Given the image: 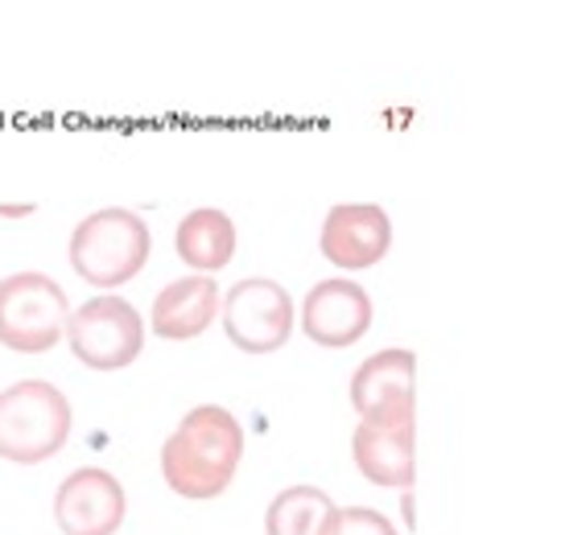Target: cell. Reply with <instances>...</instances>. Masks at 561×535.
I'll return each mask as SVG.
<instances>
[{
	"instance_id": "1",
	"label": "cell",
	"mask_w": 561,
	"mask_h": 535,
	"mask_svg": "<svg viewBox=\"0 0 561 535\" xmlns=\"http://www.w3.org/2000/svg\"><path fill=\"white\" fill-rule=\"evenodd\" d=\"M240 457H244V424L219 404H198L165 437L161 478L182 499L207 502L231 486Z\"/></svg>"
},
{
	"instance_id": "2",
	"label": "cell",
	"mask_w": 561,
	"mask_h": 535,
	"mask_svg": "<svg viewBox=\"0 0 561 535\" xmlns=\"http://www.w3.org/2000/svg\"><path fill=\"white\" fill-rule=\"evenodd\" d=\"M149 223L124 207H104L70 231V268L95 289H121L149 264Z\"/></svg>"
},
{
	"instance_id": "3",
	"label": "cell",
	"mask_w": 561,
	"mask_h": 535,
	"mask_svg": "<svg viewBox=\"0 0 561 535\" xmlns=\"http://www.w3.org/2000/svg\"><path fill=\"white\" fill-rule=\"evenodd\" d=\"M70 399L46 380H21L0 392V457L13 466H42L70 437Z\"/></svg>"
},
{
	"instance_id": "4",
	"label": "cell",
	"mask_w": 561,
	"mask_h": 535,
	"mask_svg": "<svg viewBox=\"0 0 561 535\" xmlns=\"http://www.w3.org/2000/svg\"><path fill=\"white\" fill-rule=\"evenodd\" d=\"M70 301L46 272H13L0 280V346L18 354H46L67 338Z\"/></svg>"
},
{
	"instance_id": "5",
	"label": "cell",
	"mask_w": 561,
	"mask_h": 535,
	"mask_svg": "<svg viewBox=\"0 0 561 535\" xmlns=\"http://www.w3.org/2000/svg\"><path fill=\"white\" fill-rule=\"evenodd\" d=\"M67 342L75 359L91 371H124L145 350V317L133 301L107 293L83 301V310H70Z\"/></svg>"
},
{
	"instance_id": "6",
	"label": "cell",
	"mask_w": 561,
	"mask_h": 535,
	"mask_svg": "<svg viewBox=\"0 0 561 535\" xmlns=\"http://www.w3.org/2000/svg\"><path fill=\"white\" fill-rule=\"evenodd\" d=\"M351 408L371 429H413L417 424V359L413 350H380L351 375Z\"/></svg>"
},
{
	"instance_id": "7",
	"label": "cell",
	"mask_w": 561,
	"mask_h": 535,
	"mask_svg": "<svg viewBox=\"0 0 561 535\" xmlns=\"http://www.w3.org/2000/svg\"><path fill=\"white\" fill-rule=\"evenodd\" d=\"M224 334L244 354H273L294 334V301L268 277H248L224 301Z\"/></svg>"
},
{
	"instance_id": "8",
	"label": "cell",
	"mask_w": 561,
	"mask_h": 535,
	"mask_svg": "<svg viewBox=\"0 0 561 535\" xmlns=\"http://www.w3.org/2000/svg\"><path fill=\"white\" fill-rule=\"evenodd\" d=\"M128 515L121 478L107 469H75L54 495V523L62 535H116Z\"/></svg>"
},
{
	"instance_id": "9",
	"label": "cell",
	"mask_w": 561,
	"mask_h": 535,
	"mask_svg": "<svg viewBox=\"0 0 561 535\" xmlns=\"http://www.w3.org/2000/svg\"><path fill=\"white\" fill-rule=\"evenodd\" d=\"M392 247V219L376 202H339L322 223V256L343 272L376 268Z\"/></svg>"
},
{
	"instance_id": "10",
	"label": "cell",
	"mask_w": 561,
	"mask_h": 535,
	"mask_svg": "<svg viewBox=\"0 0 561 535\" xmlns=\"http://www.w3.org/2000/svg\"><path fill=\"white\" fill-rule=\"evenodd\" d=\"M301 329L314 346L343 350L371 329V296L347 277L318 280L301 305Z\"/></svg>"
},
{
	"instance_id": "11",
	"label": "cell",
	"mask_w": 561,
	"mask_h": 535,
	"mask_svg": "<svg viewBox=\"0 0 561 535\" xmlns=\"http://www.w3.org/2000/svg\"><path fill=\"white\" fill-rule=\"evenodd\" d=\"M351 457L371 486H397L404 495L417 482V424L413 429L359 424L351 437Z\"/></svg>"
},
{
	"instance_id": "12",
	"label": "cell",
	"mask_w": 561,
	"mask_h": 535,
	"mask_svg": "<svg viewBox=\"0 0 561 535\" xmlns=\"http://www.w3.org/2000/svg\"><path fill=\"white\" fill-rule=\"evenodd\" d=\"M219 313V284L210 277H186L165 284L153 301L149 329L165 342H191Z\"/></svg>"
},
{
	"instance_id": "13",
	"label": "cell",
	"mask_w": 561,
	"mask_h": 535,
	"mask_svg": "<svg viewBox=\"0 0 561 535\" xmlns=\"http://www.w3.org/2000/svg\"><path fill=\"white\" fill-rule=\"evenodd\" d=\"M174 247H178V259L186 268H194V277L219 272L236 256V223L219 207H198L178 223Z\"/></svg>"
},
{
	"instance_id": "14",
	"label": "cell",
	"mask_w": 561,
	"mask_h": 535,
	"mask_svg": "<svg viewBox=\"0 0 561 535\" xmlns=\"http://www.w3.org/2000/svg\"><path fill=\"white\" fill-rule=\"evenodd\" d=\"M334 507L327 490L318 486H289L268 502L264 532L268 535H327L334 523Z\"/></svg>"
},
{
	"instance_id": "15",
	"label": "cell",
	"mask_w": 561,
	"mask_h": 535,
	"mask_svg": "<svg viewBox=\"0 0 561 535\" xmlns=\"http://www.w3.org/2000/svg\"><path fill=\"white\" fill-rule=\"evenodd\" d=\"M327 535H397V527L371 507H347V511H334Z\"/></svg>"
},
{
	"instance_id": "16",
	"label": "cell",
	"mask_w": 561,
	"mask_h": 535,
	"mask_svg": "<svg viewBox=\"0 0 561 535\" xmlns=\"http://www.w3.org/2000/svg\"><path fill=\"white\" fill-rule=\"evenodd\" d=\"M34 202H0V219H25V214H34Z\"/></svg>"
}]
</instances>
